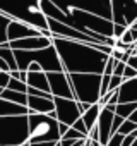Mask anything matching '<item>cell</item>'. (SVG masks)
Masks as SVG:
<instances>
[{
	"mask_svg": "<svg viewBox=\"0 0 137 146\" xmlns=\"http://www.w3.org/2000/svg\"><path fill=\"white\" fill-rule=\"evenodd\" d=\"M53 48L60 58L65 74H96L103 76L108 55L98 52L94 45H86L79 41H68L53 36Z\"/></svg>",
	"mask_w": 137,
	"mask_h": 146,
	"instance_id": "1",
	"label": "cell"
},
{
	"mask_svg": "<svg viewBox=\"0 0 137 146\" xmlns=\"http://www.w3.org/2000/svg\"><path fill=\"white\" fill-rule=\"evenodd\" d=\"M0 14L40 33L48 29V19L41 12L40 0H0Z\"/></svg>",
	"mask_w": 137,
	"mask_h": 146,
	"instance_id": "2",
	"label": "cell"
},
{
	"mask_svg": "<svg viewBox=\"0 0 137 146\" xmlns=\"http://www.w3.org/2000/svg\"><path fill=\"white\" fill-rule=\"evenodd\" d=\"M16 57V65L17 70L28 72L31 65H38L43 72H63V67L60 64V58L57 55V50L51 46L43 48V50H33V52H22V50H14Z\"/></svg>",
	"mask_w": 137,
	"mask_h": 146,
	"instance_id": "3",
	"label": "cell"
},
{
	"mask_svg": "<svg viewBox=\"0 0 137 146\" xmlns=\"http://www.w3.org/2000/svg\"><path fill=\"white\" fill-rule=\"evenodd\" d=\"M28 127H29V144H40V143H58L60 132H58V122L51 115H40V113H29L28 115Z\"/></svg>",
	"mask_w": 137,
	"mask_h": 146,
	"instance_id": "4",
	"label": "cell"
},
{
	"mask_svg": "<svg viewBox=\"0 0 137 146\" xmlns=\"http://www.w3.org/2000/svg\"><path fill=\"white\" fill-rule=\"evenodd\" d=\"M74 93V100L84 105H96L99 102L101 76L96 74H67Z\"/></svg>",
	"mask_w": 137,
	"mask_h": 146,
	"instance_id": "5",
	"label": "cell"
},
{
	"mask_svg": "<svg viewBox=\"0 0 137 146\" xmlns=\"http://www.w3.org/2000/svg\"><path fill=\"white\" fill-rule=\"evenodd\" d=\"M29 139L28 115L0 117V146H22Z\"/></svg>",
	"mask_w": 137,
	"mask_h": 146,
	"instance_id": "6",
	"label": "cell"
},
{
	"mask_svg": "<svg viewBox=\"0 0 137 146\" xmlns=\"http://www.w3.org/2000/svg\"><path fill=\"white\" fill-rule=\"evenodd\" d=\"M55 112L50 113L53 119H57L58 124H63L67 127H72L81 119L79 103L76 100H63V98H53Z\"/></svg>",
	"mask_w": 137,
	"mask_h": 146,
	"instance_id": "7",
	"label": "cell"
},
{
	"mask_svg": "<svg viewBox=\"0 0 137 146\" xmlns=\"http://www.w3.org/2000/svg\"><path fill=\"white\" fill-rule=\"evenodd\" d=\"M137 21V0L123 2V0H113L111 2V23L118 26L130 28Z\"/></svg>",
	"mask_w": 137,
	"mask_h": 146,
	"instance_id": "8",
	"label": "cell"
},
{
	"mask_svg": "<svg viewBox=\"0 0 137 146\" xmlns=\"http://www.w3.org/2000/svg\"><path fill=\"white\" fill-rule=\"evenodd\" d=\"M50 95L53 98H63V100H74V93L70 88V81L65 72H48L46 74Z\"/></svg>",
	"mask_w": 137,
	"mask_h": 146,
	"instance_id": "9",
	"label": "cell"
},
{
	"mask_svg": "<svg viewBox=\"0 0 137 146\" xmlns=\"http://www.w3.org/2000/svg\"><path fill=\"white\" fill-rule=\"evenodd\" d=\"M113 117H115V107H105L99 112L98 117V134H99V144L106 146L110 137H111V124H113Z\"/></svg>",
	"mask_w": 137,
	"mask_h": 146,
	"instance_id": "10",
	"label": "cell"
},
{
	"mask_svg": "<svg viewBox=\"0 0 137 146\" xmlns=\"http://www.w3.org/2000/svg\"><path fill=\"white\" fill-rule=\"evenodd\" d=\"M34 36H41L40 31H36L31 26H26L22 23H17V21H11L9 28H7V40L9 41H19V40L34 38Z\"/></svg>",
	"mask_w": 137,
	"mask_h": 146,
	"instance_id": "11",
	"label": "cell"
},
{
	"mask_svg": "<svg viewBox=\"0 0 137 146\" xmlns=\"http://www.w3.org/2000/svg\"><path fill=\"white\" fill-rule=\"evenodd\" d=\"M28 110L29 113H40V115H50L55 112V103L50 98H38L28 95Z\"/></svg>",
	"mask_w": 137,
	"mask_h": 146,
	"instance_id": "12",
	"label": "cell"
},
{
	"mask_svg": "<svg viewBox=\"0 0 137 146\" xmlns=\"http://www.w3.org/2000/svg\"><path fill=\"white\" fill-rule=\"evenodd\" d=\"M118 103H137V78L123 81L122 86L117 90Z\"/></svg>",
	"mask_w": 137,
	"mask_h": 146,
	"instance_id": "13",
	"label": "cell"
},
{
	"mask_svg": "<svg viewBox=\"0 0 137 146\" xmlns=\"http://www.w3.org/2000/svg\"><path fill=\"white\" fill-rule=\"evenodd\" d=\"M26 86L50 95V86H48V79H46V72H43V70H38V72H28Z\"/></svg>",
	"mask_w": 137,
	"mask_h": 146,
	"instance_id": "14",
	"label": "cell"
},
{
	"mask_svg": "<svg viewBox=\"0 0 137 146\" xmlns=\"http://www.w3.org/2000/svg\"><path fill=\"white\" fill-rule=\"evenodd\" d=\"M24 115H29L28 107H21L0 98V117H24Z\"/></svg>",
	"mask_w": 137,
	"mask_h": 146,
	"instance_id": "15",
	"label": "cell"
},
{
	"mask_svg": "<svg viewBox=\"0 0 137 146\" xmlns=\"http://www.w3.org/2000/svg\"><path fill=\"white\" fill-rule=\"evenodd\" d=\"M99 112H101V107L96 103V105H91V107L81 115V119H82V122H84V125H86V129H88V134L96 127V124H98V117H99Z\"/></svg>",
	"mask_w": 137,
	"mask_h": 146,
	"instance_id": "16",
	"label": "cell"
},
{
	"mask_svg": "<svg viewBox=\"0 0 137 146\" xmlns=\"http://www.w3.org/2000/svg\"><path fill=\"white\" fill-rule=\"evenodd\" d=\"M0 98L5 100V102H11V103H16V105H21V107H28V95H24V93H16V91H11V90H4Z\"/></svg>",
	"mask_w": 137,
	"mask_h": 146,
	"instance_id": "17",
	"label": "cell"
},
{
	"mask_svg": "<svg viewBox=\"0 0 137 146\" xmlns=\"http://www.w3.org/2000/svg\"><path fill=\"white\" fill-rule=\"evenodd\" d=\"M0 58H2L9 67L11 70H17V65H16V57H14V50L9 46V43H4L0 45Z\"/></svg>",
	"mask_w": 137,
	"mask_h": 146,
	"instance_id": "18",
	"label": "cell"
},
{
	"mask_svg": "<svg viewBox=\"0 0 137 146\" xmlns=\"http://www.w3.org/2000/svg\"><path fill=\"white\" fill-rule=\"evenodd\" d=\"M135 110H137V103H118L115 107V115H118V117L127 120Z\"/></svg>",
	"mask_w": 137,
	"mask_h": 146,
	"instance_id": "19",
	"label": "cell"
},
{
	"mask_svg": "<svg viewBox=\"0 0 137 146\" xmlns=\"http://www.w3.org/2000/svg\"><path fill=\"white\" fill-rule=\"evenodd\" d=\"M9 24H11V19L0 14V45L9 43V40H7V28H9Z\"/></svg>",
	"mask_w": 137,
	"mask_h": 146,
	"instance_id": "20",
	"label": "cell"
},
{
	"mask_svg": "<svg viewBox=\"0 0 137 146\" xmlns=\"http://www.w3.org/2000/svg\"><path fill=\"white\" fill-rule=\"evenodd\" d=\"M7 90H11V91H16V93H28V86L24 84V83H21V81H17V79H11L9 81V86H7Z\"/></svg>",
	"mask_w": 137,
	"mask_h": 146,
	"instance_id": "21",
	"label": "cell"
},
{
	"mask_svg": "<svg viewBox=\"0 0 137 146\" xmlns=\"http://www.w3.org/2000/svg\"><path fill=\"white\" fill-rule=\"evenodd\" d=\"M134 131H137V125H135V124H132L130 120H125V122L120 125L118 134H122V136H128V134H132Z\"/></svg>",
	"mask_w": 137,
	"mask_h": 146,
	"instance_id": "22",
	"label": "cell"
},
{
	"mask_svg": "<svg viewBox=\"0 0 137 146\" xmlns=\"http://www.w3.org/2000/svg\"><path fill=\"white\" fill-rule=\"evenodd\" d=\"M9 74H11V79H17V81H21V83H24V84H26V81H28V72H22V70H11Z\"/></svg>",
	"mask_w": 137,
	"mask_h": 146,
	"instance_id": "23",
	"label": "cell"
},
{
	"mask_svg": "<svg viewBox=\"0 0 137 146\" xmlns=\"http://www.w3.org/2000/svg\"><path fill=\"white\" fill-rule=\"evenodd\" d=\"M123 137H125V136H122V134L117 132V134H113V136L110 137V141H108L106 146H122V144H123Z\"/></svg>",
	"mask_w": 137,
	"mask_h": 146,
	"instance_id": "24",
	"label": "cell"
},
{
	"mask_svg": "<svg viewBox=\"0 0 137 146\" xmlns=\"http://www.w3.org/2000/svg\"><path fill=\"white\" fill-rule=\"evenodd\" d=\"M123 70H125V62H117V60H115L113 76H117V78H123Z\"/></svg>",
	"mask_w": 137,
	"mask_h": 146,
	"instance_id": "25",
	"label": "cell"
},
{
	"mask_svg": "<svg viewBox=\"0 0 137 146\" xmlns=\"http://www.w3.org/2000/svg\"><path fill=\"white\" fill-rule=\"evenodd\" d=\"M9 81H11V74H9V72H2V70H0V90H7Z\"/></svg>",
	"mask_w": 137,
	"mask_h": 146,
	"instance_id": "26",
	"label": "cell"
},
{
	"mask_svg": "<svg viewBox=\"0 0 137 146\" xmlns=\"http://www.w3.org/2000/svg\"><path fill=\"white\" fill-rule=\"evenodd\" d=\"M123 83V78H117V76H111L110 79V91H117Z\"/></svg>",
	"mask_w": 137,
	"mask_h": 146,
	"instance_id": "27",
	"label": "cell"
},
{
	"mask_svg": "<svg viewBox=\"0 0 137 146\" xmlns=\"http://www.w3.org/2000/svg\"><path fill=\"white\" fill-rule=\"evenodd\" d=\"M123 122H125V119H122V117H118V115H115V117H113V124H111V136L118 132V129H120V125H122Z\"/></svg>",
	"mask_w": 137,
	"mask_h": 146,
	"instance_id": "28",
	"label": "cell"
},
{
	"mask_svg": "<svg viewBox=\"0 0 137 146\" xmlns=\"http://www.w3.org/2000/svg\"><path fill=\"white\" fill-rule=\"evenodd\" d=\"M72 129H76L77 132H81L84 137H88V129H86V125H84V122H82V119H79L74 125H72Z\"/></svg>",
	"mask_w": 137,
	"mask_h": 146,
	"instance_id": "29",
	"label": "cell"
},
{
	"mask_svg": "<svg viewBox=\"0 0 137 146\" xmlns=\"http://www.w3.org/2000/svg\"><path fill=\"white\" fill-rule=\"evenodd\" d=\"M113 67H115V60L111 57H108V62L105 65V70H103V74L105 76H113Z\"/></svg>",
	"mask_w": 137,
	"mask_h": 146,
	"instance_id": "30",
	"label": "cell"
},
{
	"mask_svg": "<svg viewBox=\"0 0 137 146\" xmlns=\"http://www.w3.org/2000/svg\"><path fill=\"white\" fill-rule=\"evenodd\" d=\"M127 31V28L125 26H118V24H113V38L115 40H120L122 36H123V33Z\"/></svg>",
	"mask_w": 137,
	"mask_h": 146,
	"instance_id": "31",
	"label": "cell"
},
{
	"mask_svg": "<svg viewBox=\"0 0 137 146\" xmlns=\"http://www.w3.org/2000/svg\"><path fill=\"white\" fill-rule=\"evenodd\" d=\"M137 78V70L130 69L125 65V70H123V81H128V79H135Z\"/></svg>",
	"mask_w": 137,
	"mask_h": 146,
	"instance_id": "32",
	"label": "cell"
},
{
	"mask_svg": "<svg viewBox=\"0 0 137 146\" xmlns=\"http://www.w3.org/2000/svg\"><path fill=\"white\" fill-rule=\"evenodd\" d=\"M127 67H130V69H134V70H137V55L135 53H132L130 57H128V60H127V64H125Z\"/></svg>",
	"mask_w": 137,
	"mask_h": 146,
	"instance_id": "33",
	"label": "cell"
},
{
	"mask_svg": "<svg viewBox=\"0 0 137 146\" xmlns=\"http://www.w3.org/2000/svg\"><path fill=\"white\" fill-rule=\"evenodd\" d=\"M0 70H2V72H11V67H9L2 58H0Z\"/></svg>",
	"mask_w": 137,
	"mask_h": 146,
	"instance_id": "34",
	"label": "cell"
},
{
	"mask_svg": "<svg viewBox=\"0 0 137 146\" xmlns=\"http://www.w3.org/2000/svg\"><path fill=\"white\" fill-rule=\"evenodd\" d=\"M127 120H130L132 124H135V125H137V110H135V112H134V113H132V115L127 119Z\"/></svg>",
	"mask_w": 137,
	"mask_h": 146,
	"instance_id": "35",
	"label": "cell"
},
{
	"mask_svg": "<svg viewBox=\"0 0 137 146\" xmlns=\"http://www.w3.org/2000/svg\"><path fill=\"white\" fill-rule=\"evenodd\" d=\"M57 143H40V144H29V146H55Z\"/></svg>",
	"mask_w": 137,
	"mask_h": 146,
	"instance_id": "36",
	"label": "cell"
},
{
	"mask_svg": "<svg viewBox=\"0 0 137 146\" xmlns=\"http://www.w3.org/2000/svg\"><path fill=\"white\" fill-rule=\"evenodd\" d=\"M72 146H86V139H81V141H76Z\"/></svg>",
	"mask_w": 137,
	"mask_h": 146,
	"instance_id": "37",
	"label": "cell"
},
{
	"mask_svg": "<svg viewBox=\"0 0 137 146\" xmlns=\"http://www.w3.org/2000/svg\"><path fill=\"white\" fill-rule=\"evenodd\" d=\"M130 28H134V29H137V21H135V23H134V24H132Z\"/></svg>",
	"mask_w": 137,
	"mask_h": 146,
	"instance_id": "38",
	"label": "cell"
},
{
	"mask_svg": "<svg viewBox=\"0 0 137 146\" xmlns=\"http://www.w3.org/2000/svg\"><path fill=\"white\" fill-rule=\"evenodd\" d=\"M22 146H29V143H26V144H22Z\"/></svg>",
	"mask_w": 137,
	"mask_h": 146,
	"instance_id": "39",
	"label": "cell"
},
{
	"mask_svg": "<svg viewBox=\"0 0 137 146\" xmlns=\"http://www.w3.org/2000/svg\"><path fill=\"white\" fill-rule=\"evenodd\" d=\"M55 146H60V144H58V143H57V144H55Z\"/></svg>",
	"mask_w": 137,
	"mask_h": 146,
	"instance_id": "40",
	"label": "cell"
},
{
	"mask_svg": "<svg viewBox=\"0 0 137 146\" xmlns=\"http://www.w3.org/2000/svg\"><path fill=\"white\" fill-rule=\"evenodd\" d=\"M135 55H137V50H135Z\"/></svg>",
	"mask_w": 137,
	"mask_h": 146,
	"instance_id": "41",
	"label": "cell"
},
{
	"mask_svg": "<svg viewBox=\"0 0 137 146\" xmlns=\"http://www.w3.org/2000/svg\"><path fill=\"white\" fill-rule=\"evenodd\" d=\"M135 50H137V45H135Z\"/></svg>",
	"mask_w": 137,
	"mask_h": 146,
	"instance_id": "42",
	"label": "cell"
}]
</instances>
